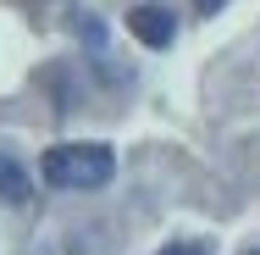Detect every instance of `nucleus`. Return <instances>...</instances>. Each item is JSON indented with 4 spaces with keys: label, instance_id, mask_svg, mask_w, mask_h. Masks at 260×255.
Here are the masks:
<instances>
[{
    "label": "nucleus",
    "instance_id": "obj_1",
    "mask_svg": "<svg viewBox=\"0 0 260 255\" xmlns=\"http://www.w3.org/2000/svg\"><path fill=\"white\" fill-rule=\"evenodd\" d=\"M45 183L50 189H100L116 172V150L100 145V139H78V145H50L45 161H39Z\"/></svg>",
    "mask_w": 260,
    "mask_h": 255
},
{
    "label": "nucleus",
    "instance_id": "obj_3",
    "mask_svg": "<svg viewBox=\"0 0 260 255\" xmlns=\"http://www.w3.org/2000/svg\"><path fill=\"white\" fill-rule=\"evenodd\" d=\"M0 200H28V172L11 155H0Z\"/></svg>",
    "mask_w": 260,
    "mask_h": 255
},
{
    "label": "nucleus",
    "instance_id": "obj_2",
    "mask_svg": "<svg viewBox=\"0 0 260 255\" xmlns=\"http://www.w3.org/2000/svg\"><path fill=\"white\" fill-rule=\"evenodd\" d=\"M127 34H133L144 50H166V45L177 39V17H172L166 6H133V11H127Z\"/></svg>",
    "mask_w": 260,
    "mask_h": 255
},
{
    "label": "nucleus",
    "instance_id": "obj_4",
    "mask_svg": "<svg viewBox=\"0 0 260 255\" xmlns=\"http://www.w3.org/2000/svg\"><path fill=\"white\" fill-rule=\"evenodd\" d=\"M160 255H210V244L205 239H177V244H166Z\"/></svg>",
    "mask_w": 260,
    "mask_h": 255
},
{
    "label": "nucleus",
    "instance_id": "obj_5",
    "mask_svg": "<svg viewBox=\"0 0 260 255\" xmlns=\"http://www.w3.org/2000/svg\"><path fill=\"white\" fill-rule=\"evenodd\" d=\"M194 6H200V11H205V17H210V11H221L227 0H194Z\"/></svg>",
    "mask_w": 260,
    "mask_h": 255
}]
</instances>
